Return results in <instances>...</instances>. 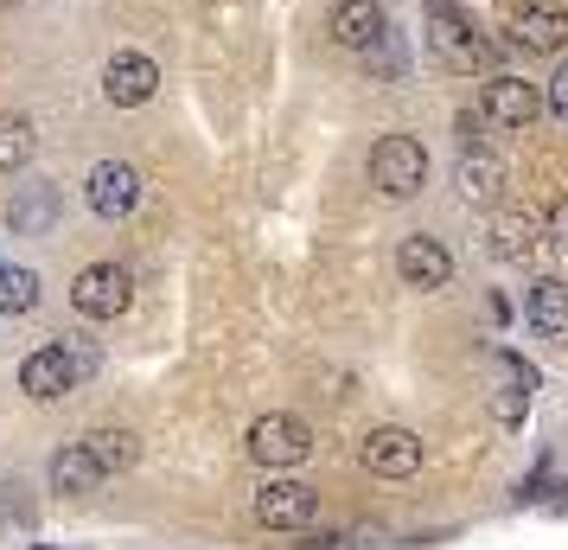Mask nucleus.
<instances>
[{
  "label": "nucleus",
  "instance_id": "12",
  "mask_svg": "<svg viewBox=\"0 0 568 550\" xmlns=\"http://www.w3.org/2000/svg\"><path fill=\"white\" fill-rule=\"evenodd\" d=\"M396 276H403V289H422V294H435L454 282V257H447V243L428 231H415L396 243Z\"/></svg>",
  "mask_w": 568,
  "mask_h": 550
},
{
  "label": "nucleus",
  "instance_id": "7",
  "mask_svg": "<svg viewBox=\"0 0 568 550\" xmlns=\"http://www.w3.org/2000/svg\"><path fill=\"white\" fill-rule=\"evenodd\" d=\"M250 512H256V524H268V531H307L313 512H320V493H313L307 480L268 473L256 487V499H250Z\"/></svg>",
  "mask_w": 568,
  "mask_h": 550
},
{
  "label": "nucleus",
  "instance_id": "21",
  "mask_svg": "<svg viewBox=\"0 0 568 550\" xmlns=\"http://www.w3.org/2000/svg\"><path fill=\"white\" fill-rule=\"evenodd\" d=\"M32 154H39V129H32V116H7V109H0V173L32 167Z\"/></svg>",
  "mask_w": 568,
  "mask_h": 550
},
{
  "label": "nucleus",
  "instance_id": "11",
  "mask_svg": "<svg viewBox=\"0 0 568 550\" xmlns=\"http://www.w3.org/2000/svg\"><path fill=\"white\" fill-rule=\"evenodd\" d=\"M537 250H542V211H530V206L491 211V224H486V257L491 262H530Z\"/></svg>",
  "mask_w": 568,
  "mask_h": 550
},
{
  "label": "nucleus",
  "instance_id": "9",
  "mask_svg": "<svg viewBox=\"0 0 568 550\" xmlns=\"http://www.w3.org/2000/svg\"><path fill=\"white\" fill-rule=\"evenodd\" d=\"M141 167L134 160H97L90 167V180H83V206L97 211L103 224H115V218H129L134 206H141Z\"/></svg>",
  "mask_w": 568,
  "mask_h": 550
},
{
  "label": "nucleus",
  "instance_id": "17",
  "mask_svg": "<svg viewBox=\"0 0 568 550\" xmlns=\"http://www.w3.org/2000/svg\"><path fill=\"white\" fill-rule=\"evenodd\" d=\"M524 327L537 340H568V282L562 276H537L524 289Z\"/></svg>",
  "mask_w": 568,
  "mask_h": 550
},
{
  "label": "nucleus",
  "instance_id": "15",
  "mask_svg": "<svg viewBox=\"0 0 568 550\" xmlns=\"http://www.w3.org/2000/svg\"><path fill=\"white\" fill-rule=\"evenodd\" d=\"M326 32H333L338 52H371V46L389 32V13L377 7V0H338L333 13H326Z\"/></svg>",
  "mask_w": 568,
  "mask_h": 550
},
{
  "label": "nucleus",
  "instance_id": "6",
  "mask_svg": "<svg viewBox=\"0 0 568 550\" xmlns=\"http://www.w3.org/2000/svg\"><path fill=\"white\" fill-rule=\"evenodd\" d=\"M479 116H486L491 129L524 134V129H530V122L542 116V83L517 78V71H491L486 90H479Z\"/></svg>",
  "mask_w": 568,
  "mask_h": 550
},
{
  "label": "nucleus",
  "instance_id": "8",
  "mask_svg": "<svg viewBox=\"0 0 568 550\" xmlns=\"http://www.w3.org/2000/svg\"><path fill=\"white\" fill-rule=\"evenodd\" d=\"M129 301H134V276L122 262H90L71 282V308L83 320H115V314H129Z\"/></svg>",
  "mask_w": 568,
  "mask_h": 550
},
{
  "label": "nucleus",
  "instance_id": "26",
  "mask_svg": "<svg viewBox=\"0 0 568 550\" xmlns=\"http://www.w3.org/2000/svg\"><path fill=\"white\" fill-rule=\"evenodd\" d=\"M13 7H20V0H0V13H13Z\"/></svg>",
  "mask_w": 568,
  "mask_h": 550
},
{
  "label": "nucleus",
  "instance_id": "27",
  "mask_svg": "<svg viewBox=\"0 0 568 550\" xmlns=\"http://www.w3.org/2000/svg\"><path fill=\"white\" fill-rule=\"evenodd\" d=\"M39 550H45V544H39Z\"/></svg>",
  "mask_w": 568,
  "mask_h": 550
},
{
  "label": "nucleus",
  "instance_id": "10",
  "mask_svg": "<svg viewBox=\"0 0 568 550\" xmlns=\"http://www.w3.org/2000/svg\"><path fill=\"white\" fill-rule=\"evenodd\" d=\"M358 461L371 473H384V480H409V473L422 468V436L403 429V422H377V429H364Z\"/></svg>",
  "mask_w": 568,
  "mask_h": 550
},
{
  "label": "nucleus",
  "instance_id": "16",
  "mask_svg": "<svg viewBox=\"0 0 568 550\" xmlns=\"http://www.w3.org/2000/svg\"><path fill=\"white\" fill-rule=\"evenodd\" d=\"M505 186H511V173H505V160L491 154V148H466L460 167H454V192H460L466 206H498Z\"/></svg>",
  "mask_w": 568,
  "mask_h": 550
},
{
  "label": "nucleus",
  "instance_id": "18",
  "mask_svg": "<svg viewBox=\"0 0 568 550\" xmlns=\"http://www.w3.org/2000/svg\"><path fill=\"white\" fill-rule=\"evenodd\" d=\"M83 448H90V461H97V473H129L134 461H141V436L134 429H122V422H103V429H90L83 436Z\"/></svg>",
  "mask_w": 568,
  "mask_h": 550
},
{
  "label": "nucleus",
  "instance_id": "22",
  "mask_svg": "<svg viewBox=\"0 0 568 550\" xmlns=\"http://www.w3.org/2000/svg\"><path fill=\"white\" fill-rule=\"evenodd\" d=\"M39 308V276L27 262H0V320H20Z\"/></svg>",
  "mask_w": 568,
  "mask_h": 550
},
{
  "label": "nucleus",
  "instance_id": "24",
  "mask_svg": "<svg viewBox=\"0 0 568 550\" xmlns=\"http://www.w3.org/2000/svg\"><path fill=\"white\" fill-rule=\"evenodd\" d=\"M542 109H549V116H556V122L568 129V58L556 64V78L542 83Z\"/></svg>",
  "mask_w": 568,
  "mask_h": 550
},
{
  "label": "nucleus",
  "instance_id": "3",
  "mask_svg": "<svg viewBox=\"0 0 568 550\" xmlns=\"http://www.w3.org/2000/svg\"><path fill=\"white\" fill-rule=\"evenodd\" d=\"M243 448H250V461H256L262 473H282V468H301L313 454V429L301 417H287V410H268V417L250 422Z\"/></svg>",
  "mask_w": 568,
  "mask_h": 550
},
{
  "label": "nucleus",
  "instance_id": "23",
  "mask_svg": "<svg viewBox=\"0 0 568 550\" xmlns=\"http://www.w3.org/2000/svg\"><path fill=\"white\" fill-rule=\"evenodd\" d=\"M358 58H364V64H371L384 83H403V46H396V32H384V39H377L371 52H358Z\"/></svg>",
  "mask_w": 568,
  "mask_h": 550
},
{
  "label": "nucleus",
  "instance_id": "4",
  "mask_svg": "<svg viewBox=\"0 0 568 550\" xmlns=\"http://www.w3.org/2000/svg\"><path fill=\"white\" fill-rule=\"evenodd\" d=\"M371 186L384 192V199H415L422 186H428V148L415 141V134H384L377 148H371Z\"/></svg>",
  "mask_w": 568,
  "mask_h": 550
},
{
  "label": "nucleus",
  "instance_id": "5",
  "mask_svg": "<svg viewBox=\"0 0 568 550\" xmlns=\"http://www.w3.org/2000/svg\"><path fill=\"white\" fill-rule=\"evenodd\" d=\"M505 39L530 58H562L568 52V7L562 0H517L511 20H505Z\"/></svg>",
  "mask_w": 568,
  "mask_h": 550
},
{
  "label": "nucleus",
  "instance_id": "2",
  "mask_svg": "<svg viewBox=\"0 0 568 550\" xmlns=\"http://www.w3.org/2000/svg\"><path fill=\"white\" fill-rule=\"evenodd\" d=\"M428 52L447 64V71H491V39L473 20H466L460 7H447V0H435V13H428Z\"/></svg>",
  "mask_w": 568,
  "mask_h": 550
},
{
  "label": "nucleus",
  "instance_id": "14",
  "mask_svg": "<svg viewBox=\"0 0 568 550\" xmlns=\"http://www.w3.org/2000/svg\"><path fill=\"white\" fill-rule=\"evenodd\" d=\"M537 397V366H524L517 352H498V391H491V422L498 429H524Z\"/></svg>",
  "mask_w": 568,
  "mask_h": 550
},
{
  "label": "nucleus",
  "instance_id": "20",
  "mask_svg": "<svg viewBox=\"0 0 568 550\" xmlns=\"http://www.w3.org/2000/svg\"><path fill=\"white\" fill-rule=\"evenodd\" d=\"M52 218H58V192H52V186H27V199H13V206H7V224H13V237L52 231Z\"/></svg>",
  "mask_w": 568,
  "mask_h": 550
},
{
  "label": "nucleus",
  "instance_id": "19",
  "mask_svg": "<svg viewBox=\"0 0 568 550\" xmlns=\"http://www.w3.org/2000/svg\"><path fill=\"white\" fill-rule=\"evenodd\" d=\"M45 480H52V493H71V499H83V493H97V487H103V473H97V461H90V448H83V442L58 448L52 468H45Z\"/></svg>",
  "mask_w": 568,
  "mask_h": 550
},
{
  "label": "nucleus",
  "instance_id": "13",
  "mask_svg": "<svg viewBox=\"0 0 568 550\" xmlns=\"http://www.w3.org/2000/svg\"><path fill=\"white\" fill-rule=\"evenodd\" d=\"M154 90H160V64L148 52H115L103 64V97L115 109H141V103H154Z\"/></svg>",
  "mask_w": 568,
  "mask_h": 550
},
{
  "label": "nucleus",
  "instance_id": "1",
  "mask_svg": "<svg viewBox=\"0 0 568 550\" xmlns=\"http://www.w3.org/2000/svg\"><path fill=\"white\" fill-rule=\"evenodd\" d=\"M97 371H103V352H97V340L64 333V340L39 346V352H27V359H20V391H27L32 403H58L64 391L90 384Z\"/></svg>",
  "mask_w": 568,
  "mask_h": 550
},
{
  "label": "nucleus",
  "instance_id": "25",
  "mask_svg": "<svg viewBox=\"0 0 568 550\" xmlns=\"http://www.w3.org/2000/svg\"><path fill=\"white\" fill-rule=\"evenodd\" d=\"M542 243H556L568 257V199H556V206L542 211Z\"/></svg>",
  "mask_w": 568,
  "mask_h": 550
}]
</instances>
